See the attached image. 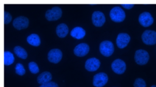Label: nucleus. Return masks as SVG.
<instances>
[{
  "instance_id": "3",
  "label": "nucleus",
  "mask_w": 156,
  "mask_h": 87,
  "mask_svg": "<svg viewBox=\"0 0 156 87\" xmlns=\"http://www.w3.org/2000/svg\"><path fill=\"white\" fill-rule=\"evenodd\" d=\"M141 39L144 44L148 45L156 44V31L153 30H146L141 35Z\"/></svg>"
},
{
  "instance_id": "14",
  "label": "nucleus",
  "mask_w": 156,
  "mask_h": 87,
  "mask_svg": "<svg viewBox=\"0 0 156 87\" xmlns=\"http://www.w3.org/2000/svg\"><path fill=\"white\" fill-rule=\"evenodd\" d=\"M90 50V47L88 45V44H85V43H82L77 46L74 49V53L75 55L82 57L88 54Z\"/></svg>"
},
{
  "instance_id": "7",
  "label": "nucleus",
  "mask_w": 156,
  "mask_h": 87,
  "mask_svg": "<svg viewBox=\"0 0 156 87\" xmlns=\"http://www.w3.org/2000/svg\"><path fill=\"white\" fill-rule=\"evenodd\" d=\"M108 81V76L104 72L96 74L93 77V84L96 87H102Z\"/></svg>"
},
{
  "instance_id": "18",
  "label": "nucleus",
  "mask_w": 156,
  "mask_h": 87,
  "mask_svg": "<svg viewBox=\"0 0 156 87\" xmlns=\"http://www.w3.org/2000/svg\"><path fill=\"white\" fill-rule=\"evenodd\" d=\"M27 42L29 44L35 47L39 46L41 43L40 37L37 34H31L29 35L27 37Z\"/></svg>"
},
{
  "instance_id": "17",
  "label": "nucleus",
  "mask_w": 156,
  "mask_h": 87,
  "mask_svg": "<svg viewBox=\"0 0 156 87\" xmlns=\"http://www.w3.org/2000/svg\"><path fill=\"white\" fill-rule=\"evenodd\" d=\"M70 34L75 39H81L85 36V31L82 28L77 26L71 30Z\"/></svg>"
},
{
  "instance_id": "13",
  "label": "nucleus",
  "mask_w": 156,
  "mask_h": 87,
  "mask_svg": "<svg viewBox=\"0 0 156 87\" xmlns=\"http://www.w3.org/2000/svg\"><path fill=\"white\" fill-rule=\"evenodd\" d=\"M100 61L96 58H91L88 59L85 64V68L90 72H94L97 70L100 66Z\"/></svg>"
},
{
  "instance_id": "22",
  "label": "nucleus",
  "mask_w": 156,
  "mask_h": 87,
  "mask_svg": "<svg viewBox=\"0 0 156 87\" xmlns=\"http://www.w3.org/2000/svg\"><path fill=\"white\" fill-rule=\"evenodd\" d=\"M15 72L19 75H24L26 70L23 65L21 63H17L15 66Z\"/></svg>"
},
{
  "instance_id": "8",
  "label": "nucleus",
  "mask_w": 156,
  "mask_h": 87,
  "mask_svg": "<svg viewBox=\"0 0 156 87\" xmlns=\"http://www.w3.org/2000/svg\"><path fill=\"white\" fill-rule=\"evenodd\" d=\"M29 23V19L25 17L20 16L16 17L13 21V26L18 30L26 29L28 27Z\"/></svg>"
},
{
  "instance_id": "25",
  "label": "nucleus",
  "mask_w": 156,
  "mask_h": 87,
  "mask_svg": "<svg viewBox=\"0 0 156 87\" xmlns=\"http://www.w3.org/2000/svg\"><path fill=\"white\" fill-rule=\"evenodd\" d=\"M39 87H58V85L54 81H49L45 84L41 85V86Z\"/></svg>"
},
{
  "instance_id": "4",
  "label": "nucleus",
  "mask_w": 156,
  "mask_h": 87,
  "mask_svg": "<svg viewBox=\"0 0 156 87\" xmlns=\"http://www.w3.org/2000/svg\"><path fill=\"white\" fill-rule=\"evenodd\" d=\"M100 53L104 56L108 57L111 56L114 51V45L109 40H104L99 45Z\"/></svg>"
},
{
  "instance_id": "15",
  "label": "nucleus",
  "mask_w": 156,
  "mask_h": 87,
  "mask_svg": "<svg viewBox=\"0 0 156 87\" xmlns=\"http://www.w3.org/2000/svg\"><path fill=\"white\" fill-rule=\"evenodd\" d=\"M68 27L65 23L59 24L56 28V34L60 38L66 37L68 34Z\"/></svg>"
},
{
  "instance_id": "23",
  "label": "nucleus",
  "mask_w": 156,
  "mask_h": 87,
  "mask_svg": "<svg viewBox=\"0 0 156 87\" xmlns=\"http://www.w3.org/2000/svg\"><path fill=\"white\" fill-rule=\"evenodd\" d=\"M134 87H146V83L145 81L141 78H136L133 83Z\"/></svg>"
},
{
  "instance_id": "27",
  "label": "nucleus",
  "mask_w": 156,
  "mask_h": 87,
  "mask_svg": "<svg viewBox=\"0 0 156 87\" xmlns=\"http://www.w3.org/2000/svg\"><path fill=\"white\" fill-rule=\"evenodd\" d=\"M151 87H156V85H152Z\"/></svg>"
},
{
  "instance_id": "24",
  "label": "nucleus",
  "mask_w": 156,
  "mask_h": 87,
  "mask_svg": "<svg viewBox=\"0 0 156 87\" xmlns=\"http://www.w3.org/2000/svg\"><path fill=\"white\" fill-rule=\"evenodd\" d=\"M12 20V15L10 14V13L4 11V24L7 25Z\"/></svg>"
},
{
  "instance_id": "5",
  "label": "nucleus",
  "mask_w": 156,
  "mask_h": 87,
  "mask_svg": "<svg viewBox=\"0 0 156 87\" xmlns=\"http://www.w3.org/2000/svg\"><path fill=\"white\" fill-rule=\"evenodd\" d=\"M62 11L60 7H54L46 12L45 17L48 21H55L62 17Z\"/></svg>"
},
{
  "instance_id": "12",
  "label": "nucleus",
  "mask_w": 156,
  "mask_h": 87,
  "mask_svg": "<svg viewBox=\"0 0 156 87\" xmlns=\"http://www.w3.org/2000/svg\"><path fill=\"white\" fill-rule=\"evenodd\" d=\"M130 40V36L127 33H119L116 38V45L119 48H125Z\"/></svg>"
},
{
  "instance_id": "16",
  "label": "nucleus",
  "mask_w": 156,
  "mask_h": 87,
  "mask_svg": "<svg viewBox=\"0 0 156 87\" xmlns=\"http://www.w3.org/2000/svg\"><path fill=\"white\" fill-rule=\"evenodd\" d=\"M52 79V75L49 72H43L40 74L37 77V82L39 84L43 85L51 81Z\"/></svg>"
},
{
  "instance_id": "26",
  "label": "nucleus",
  "mask_w": 156,
  "mask_h": 87,
  "mask_svg": "<svg viewBox=\"0 0 156 87\" xmlns=\"http://www.w3.org/2000/svg\"><path fill=\"white\" fill-rule=\"evenodd\" d=\"M121 6L126 9H130L134 6V4H122Z\"/></svg>"
},
{
  "instance_id": "2",
  "label": "nucleus",
  "mask_w": 156,
  "mask_h": 87,
  "mask_svg": "<svg viewBox=\"0 0 156 87\" xmlns=\"http://www.w3.org/2000/svg\"><path fill=\"white\" fill-rule=\"evenodd\" d=\"M134 59L136 64L143 66L147 63L149 59V55L148 52L144 50H138L135 51Z\"/></svg>"
},
{
  "instance_id": "9",
  "label": "nucleus",
  "mask_w": 156,
  "mask_h": 87,
  "mask_svg": "<svg viewBox=\"0 0 156 87\" xmlns=\"http://www.w3.org/2000/svg\"><path fill=\"white\" fill-rule=\"evenodd\" d=\"M112 69L113 71L117 74H123L126 69V64L124 61L120 59H116L112 63Z\"/></svg>"
},
{
  "instance_id": "1",
  "label": "nucleus",
  "mask_w": 156,
  "mask_h": 87,
  "mask_svg": "<svg viewBox=\"0 0 156 87\" xmlns=\"http://www.w3.org/2000/svg\"><path fill=\"white\" fill-rule=\"evenodd\" d=\"M110 17L112 21L119 23L124 20L126 18V14L123 9H122L120 7L116 6L114 7L110 10Z\"/></svg>"
},
{
  "instance_id": "19",
  "label": "nucleus",
  "mask_w": 156,
  "mask_h": 87,
  "mask_svg": "<svg viewBox=\"0 0 156 87\" xmlns=\"http://www.w3.org/2000/svg\"><path fill=\"white\" fill-rule=\"evenodd\" d=\"M15 58L13 55L8 51H4V64L5 66H9L13 63Z\"/></svg>"
},
{
  "instance_id": "21",
  "label": "nucleus",
  "mask_w": 156,
  "mask_h": 87,
  "mask_svg": "<svg viewBox=\"0 0 156 87\" xmlns=\"http://www.w3.org/2000/svg\"><path fill=\"white\" fill-rule=\"evenodd\" d=\"M29 69L30 72L34 74H37L40 70L39 67H38V65L37 64V63L35 62H33V61L30 62L29 63Z\"/></svg>"
},
{
  "instance_id": "20",
  "label": "nucleus",
  "mask_w": 156,
  "mask_h": 87,
  "mask_svg": "<svg viewBox=\"0 0 156 87\" xmlns=\"http://www.w3.org/2000/svg\"><path fill=\"white\" fill-rule=\"evenodd\" d=\"M14 52L15 53V55L21 58V59H26L27 57V53L26 52V51L22 48L20 46H16L14 48Z\"/></svg>"
},
{
  "instance_id": "6",
  "label": "nucleus",
  "mask_w": 156,
  "mask_h": 87,
  "mask_svg": "<svg viewBox=\"0 0 156 87\" xmlns=\"http://www.w3.org/2000/svg\"><path fill=\"white\" fill-rule=\"evenodd\" d=\"M140 24L144 27H148L154 23V18L148 12H144L140 14L138 17Z\"/></svg>"
},
{
  "instance_id": "11",
  "label": "nucleus",
  "mask_w": 156,
  "mask_h": 87,
  "mask_svg": "<svg viewBox=\"0 0 156 87\" xmlns=\"http://www.w3.org/2000/svg\"><path fill=\"white\" fill-rule=\"evenodd\" d=\"M92 22L96 26H102L105 22V17L104 14L100 11L94 12L92 14Z\"/></svg>"
},
{
  "instance_id": "10",
  "label": "nucleus",
  "mask_w": 156,
  "mask_h": 87,
  "mask_svg": "<svg viewBox=\"0 0 156 87\" xmlns=\"http://www.w3.org/2000/svg\"><path fill=\"white\" fill-rule=\"evenodd\" d=\"M62 58V53L60 50L54 48L51 50L48 54V59L51 62L57 64L60 61Z\"/></svg>"
}]
</instances>
